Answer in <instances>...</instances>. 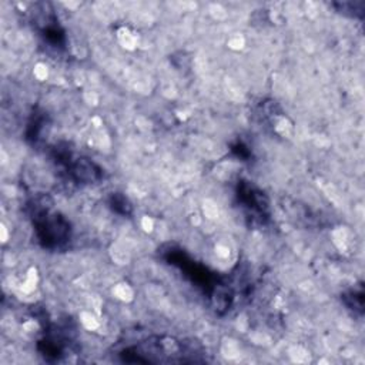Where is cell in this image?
<instances>
[{"instance_id":"1","label":"cell","mask_w":365,"mask_h":365,"mask_svg":"<svg viewBox=\"0 0 365 365\" xmlns=\"http://www.w3.org/2000/svg\"><path fill=\"white\" fill-rule=\"evenodd\" d=\"M51 200L49 197H40L35 200L32 206V217L35 220V228L39 241L43 247L56 249L70 238V224L58 214L50 213Z\"/></svg>"},{"instance_id":"2","label":"cell","mask_w":365,"mask_h":365,"mask_svg":"<svg viewBox=\"0 0 365 365\" xmlns=\"http://www.w3.org/2000/svg\"><path fill=\"white\" fill-rule=\"evenodd\" d=\"M238 197L242 206H245L254 217H263L268 209V203L264 199V196L256 189H253L250 185H247V182H242L240 186Z\"/></svg>"},{"instance_id":"3","label":"cell","mask_w":365,"mask_h":365,"mask_svg":"<svg viewBox=\"0 0 365 365\" xmlns=\"http://www.w3.org/2000/svg\"><path fill=\"white\" fill-rule=\"evenodd\" d=\"M70 174L76 181L89 185V182H94L100 180L101 170L87 159H78L70 166Z\"/></svg>"},{"instance_id":"4","label":"cell","mask_w":365,"mask_h":365,"mask_svg":"<svg viewBox=\"0 0 365 365\" xmlns=\"http://www.w3.org/2000/svg\"><path fill=\"white\" fill-rule=\"evenodd\" d=\"M110 204L113 207V210L118 214L123 216H129L132 213V204L130 202L121 194H113L110 199Z\"/></svg>"}]
</instances>
